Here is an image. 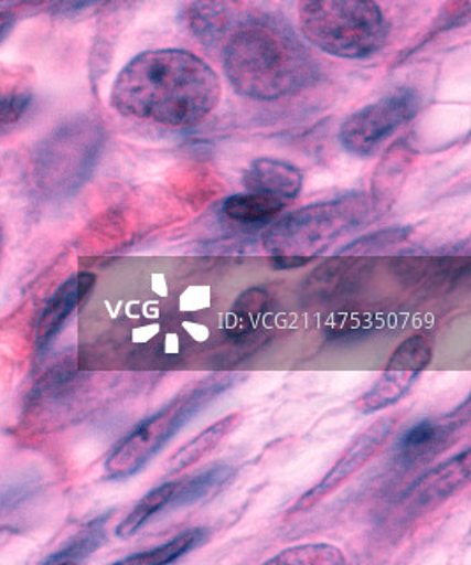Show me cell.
<instances>
[{
	"label": "cell",
	"instance_id": "cell-12",
	"mask_svg": "<svg viewBox=\"0 0 471 565\" xmlns=\"http://www.w3.org/2000/svg\"><path fill=\"white\" fill-rule=\"evenodd\" d=\"M470 470L471 452L468 449L446 463L432 468L406 491L405 499H403L406 509L422 512L438 508L450 497H454L456 493L467 488L470 482Z\"/></svg>",
	"mask_w": 471,
	"mask_h": 565
},
{
	"label": "cell",
	"instance_id": "cell-17",
	"mask_svg": "<svg viewBox=\"0 0 471 565\" xmlns=\"http://www.w3.org/2000/svg\"><path fill=\"white\" fill-rule=\"evenodd\" d=\"M32 102V79L26 73H0V128L22 119Z\"/></svg>",
	"mask_w": 471,
	"mask_h": 565
},
{
	"label": "cell",
	"instance_id": "cell-4",
	"mask_svg": "<svg viewBox=\"0 0 471 565\" xmlns=\"http://www.w3.org/2000/svg\"><path fill=\"white\" fill-rule=\"evenodd\" d=\"M235 375H214L184 388L161 411L138 424L106 458L108 479H126L140 472L159 450L172 440L188 420L193 419L214 397L234 384Z\"/></svg>",
	"mask_w": 471,
	"mask_h": 565
},
{
	"label": "cell",
	"instance_id": "cell-11",
	"mask_svg": "<svg viewBox=\"0 0 471 565\" xmlns=\"http://www.w3.org/2000/svg\"><path fill=\"white\" fill-rule=\"evenodd\" d=\"M247 20L244 0H188L182 9L188 32L207 46L226 43Z\"/></svg>",
	"mask_w": 471,
	"mask_h": 565
},
{
	"label": "cell",
	"instance_id": "cell-7",
	"mask_svg": "<svg viewBox=\"0 0 471 565\" xmlns=\"http://www.w3.org/2000/svg\"><path fill=\"white\" fill-rule=\"evenodd\" d=\"M419 108V94L411 88H397L344 120L340 131L341 146L350 154L366 158L397 129L410 122Z\"/></svg>",
	"mask_w": 471,
	"mask_h": 565
},
{
	"label": "cell",
	"instance_id": "cell-24",
	"mask_svg": "<svg viewBox=\"0 0 471 565\" xmlns=\"http://www.w3.org/2000/svg\"><path fill=\"white\" fill-rule=\"evenodd\" d=\"M410 235V228H388L379 230L375 234L353 241L349 246L343 247V255H371V253L384 252L387 247L396 246L406 241Z\"/></svg>",
	"mask_w": 471,
	"mask_h": 565
},
{
	"label": "cell",
	"instance_id": "cell-6",
	"mask_svg": "<svg viewBox=\"0 0 471 565\" xmlns=\"http://www.w3.org/2000/svg\"><path fill=\"white\" fill-rule=\"evenodd\" d=\"M103 146V129L87 117L69 120L41 143L35 181L44 193L69 194L93 172Z\"/></svg>",
	"mask_w": 471,
	"mask_h": 565
},
{
	"label": "cell",
	"instance_id": "cell-22",
	"mask_svg": "<svg viewBox=\"0 0 471 565\" xmlns=\"http://www.w3.org/2000/svg\"><path fill=\"white\" fill-rule=\"evenodd\" d=\"M267 565H344L346 556L340 547L327 543L297 544L265 562Z\"/></svg>",
	"mask_w": 471,
	"mask_h": 565
},
{
	"label": "cell",
	"instance_id": "cell-10",
	"mask_svg": "<svg viewBox=\"0 0 471 565\" xmlns=\"http://www.w3.org/2000/svg\"><path fill=\"white\" fill-rule=\"evenodd\" d=\"M470 417V399H467L463 405L443 417L415 424L399 441V458L403 463H428L440 456L443 450L454 446L459 435L468 428Z\"/></svg>",
	"mask_w": 471,
	"mask_h": 565
},
{
	"label": "cell",
	"instance_id": "cell-19",
	"mask_svg": "<svg viewBox=\"0 0 471 565\" xmlns=\"http://www.w3.org/2000/svg\"><path fill=\"white\" fill-rule=\"evenodd\" d=\"M208 532L205 529H190L182 532V534L173 537L172 541L161 544V546L152 547L147 552L137 553V555L128 556L122 558L119 564L129 565H164L173 564L179 561L182 556L193 552L194 547H199L200 544L207 539Z\"/></svg>",
	"mask_w": 471,
	"mask_h": 565
},
{
	"label": "cell",
	"instance_id": "cell-3",
	"mask_svg": "<svg viewBox=\"0 0 471 565\" xmlns=\"http://www.w3.org/2000/svg\"><path fill=\"white\" fill-rule=\"evenodd\" d=\"M300 32L318 50L340 58H367L387 41L376 0H299Z\"/></svg>",
	"mask_w": 471,
	"mask_h": 565
},
{
	"label": "cell",
	"instance_id": "cell-14",
	"mask_svg": "<svg viewBox=\"0 0 471 565\" xmlns=\"http://www.w3.org/2000/svg\"><path fill=\"white\" fill-rule=\"evenodd\" d=\"M302 184L304 177L299 168L282 159H255L244 175L247 191L270 194L285 202L296 200L302 191Z\"/></svg>",
	"mask_w": 471,
	"mask_h": 565
},
{
	"label": "cell",
	"instance_id": "cell-23",
	"mask_svg": "<svg viewBox=\"0 0 471 565\" xmlns=\"http://www.w3.org/2000/svg\"><path fill=\"white\" fill-rule=\"evenodd\" d=\"M406 172H408V163H406L405 154H390L385 158L384 163L378 167L375 181H373L376 200L385 202L394 196L402 188Z\"/></svg>",
	"mask_w": 471,
	"mask_h": 565
},
{
	"label": "cell",
	"instance_id": "cell-25",
	"mask_svg": "<svg viewBox=\"0 0 471 565\" xmlns=\"http://www.w3.org/2000/svg\"><path fill=\"white\" fill-rule=\"evenodd\" d=\"M311 258L309 256H296V255H274L270 258V264L276 269H297L302 265L309 264Z\"/></svg>",
	"mask_w": 471,
	"mask_h": 565
},
{
	"label": "cell",
	"instance_id": "cell-20",
	"mask_svg": "<svg viewBox=\"0 0 471 565\" xmlns=\"http://www.w3.org/2000/svg\"><path fill=\"white\" fill-rule=\"evenodd\" d=\"M176 484H179L176 481L164 482V484L158 486L154 490H150L149 493L132 508L128 516L120 521V525L117 526V535H119L120 539H129L137 534V532H140L158 512L168 508V503H170L173 493H175Z\"/></svg>",
	"mask_w": 471,
	"mask_h": 565
},
{
	"label": "cell",
	"instance_id": "cell-1",
	"mask_svg": "<svg viewBox=\"0 0 471 565\" xmlns=\"http://www.w3.org/2000/svg\"><path fill=\"white\" fill-rule=\"evenodd\" d=\"M220 102L216 71L181 49L138 53L120 70L110 93L111 108L124 117L176 129L199 126Z\"/></svg>",
	"mask_w": 471,
	"mask_h": 565
},
{
	"label": "cell",
	"instance_id": "cell-21",
	"mask_svg": "<svg viewBox=\"0 0 471 565\" xmlns=\"http://www.w3.org/2000/svg\"><path fill=\"white\" fill-rule=\"evenodd\" d=\"M111 516V512L105 516L90 521L87 526L79 530L78 534L69 541L67 546L62 547L61 552L50 556L46 564H75L84 562L87 556L93 555L97 547L106 541V521Z\"/></svg>",
	"mask_w": 471,
	"mask_h": 565
},
{
	"label": "cell",
	"instance_id": "cell-9",
	"mask_svg": "<svg viewBox=\"0 0 471 565\" xmlns=\"http://www.w3.org/2000/svg\"><path fill=\"white\" fill-rule=\"evenodd\" d=\"M394 428H396V417L387 415V417L376 420L375 424H371L370 428L358 433L352 444L343 450V455L335 461L334 467L325 473L322 481L297 500L291 512L308 511L313 508L329 497L332 491L349 481L350 477L355 476L361 468L366 467L371 459L384 449Z\"/></svg>",
	"mask_w": 471,
	"mask_h": 565
},
{
	"label": "cell",
	"instance_id": "cell-2",
	"mask_svg": "<svg viewBox=\"0 0 471 565\" xmlns=\"http://www.w3.org/2000/svg\"><path fill=\"white\" fill-rule=\"evenodd\" d=\"M223 67L238 94L258 102L290 96L314 76L313 58L296 35L260 18H249L229 35Z\"/></svg>",
	"mask_w": 471,
	"mask_h": 565
},
{
	"label": "cell",
	"instance_id": "cell-18",
	"mask_svg": "<svg viewBox=\"0 0 471 565\" xmlns=\"http://www.w3.org/2000/svg\"><path fill=\"white\" fill-rule=\"evenodd\" d=\"M287 202L276 199L270 194L249 193L234 194L225 202V216L238 223H261V221L272 220L279 212L285 211Z\"/></svg>",
	"mask_w": 471,
	"mask_h": 565
},
{
	"label": "cell",
	"instance_id": "cell-26",
	"mask_svg": "<svg viewBox=\"0 0 471 565\" xmlns=\"http://www.w3.org/2000/svg\"><path fill=\"white\" fill-rule=\"evenodd\" d=\"M49 0H0L2 8H20V6H40Z\"/></svg>",
	"mask_w": 471,
	"mask_h": 565
},
{
	"label": "cell",
	"instance_id": "cell-5",
	"mask_svg": "<svg viewBox=\"0 0 471 565\" xmlns=\"http://www.w3.org/2000/svg\"><path fill=\"white\" fill-rule=\"evenodd\" d=\"M370 214V200L362 193L313 203L276 221L265 234L264 246L272 256L313 258L331 246L335 238L361 226Z\"/></svg>",
	"mask_w": 471,
	"mask_h": 565
},
{
	"label": "cell",
	"instance_id": "cell-13",
	"mask_svg": "<svg viewBox=\"0 0 471 565\" xmlns=\"http://www.w3.org/2000/svg\"><path fill=\"white\" fill-rule=\"evenodd\" d=\"M96 276L90 273H79L73 278L67 279L50 299L46 308L43 309L40 323H38V332H35V341L38 347H46L55 335L61 332L67 318L73 315L79 302L85 299L90 288L94 287Z\"/></svg>",
	"mask_w": 471,
	"mask_h": 565
},
{
	"label": "cell",
	"instance_id": "cell-15",
	"mask_svg": "<svg viewBox=\"0 0 471 565\" xmlns=\"http://www.w3.org/2000/svg\"><path fill=\"white\" fill-rule=\"evenodd\" d=\"M243 419L244 415L240 412H235V414L226 415L223 419L211 424L207 429H203L193 440L176 450L168 461V472L179 473L202 461L205 456L211 455L212 450L225 441L229 433H234L240 426Z\"/></svg>",
	"mask_w": 471,
	"mask_h": 565
},
{
	"label": "cell",
	"instance_id": "cell-28",
	"mask_svg": "<svg viewBox=\"0 0 471 565\" xmlns=\"http://www.w3.org/2000/svg\"><path fill=\"white\" fill-rule=\"evenodd\" d=\"M0 253H2V232H0Z\"/></svg>",
	"mask_w": 471,
	"mask_h": 565
},
{
	"label": "cell",
	"instance_id": "cell-8",
	"mask_svg": "<svg viewBox=\"0 0 471 565\" xmlns=\"http://www.w3.org/2000/svg\"><path fill=\"white\" fill-rule=\"evenodd\" d=\"M431 343L424 335H410L394 350L378 382L358 399V411L373 414L402 402L414 387L415 380L431 364Z\"/></svg>",
	"mask_w": 471,
	"mask_h": 565
},
{
	"label": "cell",
	"instance_id": "cell-27",
	"mask_svg": "<svg viewBox=\"0 0 471 565\" xmlns=\"http://www.w3.org/2000/svg\"><path fill=\"white\" fill-rule=\"evenodd\" d=\"M14 17L9 11H0V40L4 38L6 32L13 25Z\"/></svg>",
	"mask_w": 471,
	"mask_h": 565
},
{
	"label": "cell",
	"instance_id": "cell-16",
	"mask_svg": "<svg viewBox=\"0 0 471 565\" xmlns=\"http://www.w3.org/2000/svg\"><path fill=\"white\" fill-rule=\"evenodd\" d=\"M235 476H237V468L232 465H214V467L200 472L199 476L179 482L168 508H188V505L212 499L220 491L225 490L226 486L234 481Z\"/></svg>",
	"mask_w": 471,
	"mask_h": 565
}]
</instances>
